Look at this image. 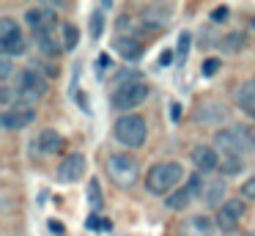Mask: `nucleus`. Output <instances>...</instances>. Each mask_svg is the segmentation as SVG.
Wrapping results in <instances>:
<instances>
[{
	"label": "nucleus",
	"mask_w": 255,
	"mask_h": 236,
	"mask_svg": "<svg viewBox=\"0 0 255 236\" xmlns=\"http://www.w3.org/2000/svg\"><path fill=\"white\" fill-rule=\"evenodd\" d=\"M214 148L217 154H225V157H239L242 159L247 151H255V135L242 124H233L228 129H220L214 135Z\"/></svg>",
	"instance_id": "nucleus-1"
},
{
	"label": "nucleus",
	"mask_w": 255,
	"mask_h": 236,
	"mask_svg": "<svg viewBox=\"0 0 255 236\" xmlns=\"http://www.w3.org/2000/svg\"><path fill=\"white\" fill-rule=\"evenodd\" d=\"M184 179V168L181 162H159L145 173V190L151 195H170Z\"/></svg>",
	"instance_id": "nucleus-2"
},
{
	"label": "nucleus",
	"mask_w": 255,
	"mask_h": 236,
	"mask_svg": "<svg viewBox=\"0 0 255 236\" xmlns=\"http://www.w3.org/2000/svg\"><path fill=\"white\" fill-rule=\"evenodd\" d=\"M107 176H110V181L116 187H121V190H129V187H134V181H137L140 176V165L137 159L132 157V154H124V151H116L107 157Z\"/></svg>",
	"instance_id": "nucleus-3"
},
{
	"label": "nucleus",
	"mask_w": 255,
	"mask_h": 236,
	"mask_svg": "<svg viewBox=\"0 0 255 236\" xmlns=\"http://www.w3.org/2000/svg\"><path fill=\"white\" fill-rule=\"evenodd\" d=\"M113 135L121 146L127 148H140L148 137V126H145V118L143 115H134V113H127L113 124Z\"/></svg>",
	"instance_id": "nucleus-4"
},
{
	"label": "nucleus",
	"mask_w": 255,
	"mask_h": 236,
	"mask_svg": "<svg viewBox=\"0 0 255 236\" xmlns=\"http://www.w3.org/2000/svg\"><path fill=\"white\" fill-rule=\"evenodd\" d=\"M17 91H19V99H22L25 107H33L39 99L47 96L50 85H47V77L39 69H22L19 71V80H17Z\"/></svg>",
	"instance_id": "nucleus-5"
},
{
	"label": "nucleus",
	"mask_w": 255,
	"mask_h": 236,
	"mask_svg": "<svg viewBox=\"0 0 255 236\" xmlns=\"http://www.w3.org/2000/svg\"><path fill=\"white\" fill-rule=\"evenodd\" d=\"M148 99V85L143 80H132V82H124L113 91V107L127 113V110H134Z\"/></svg>",
	"instance_id": "nucleus-6"
},
{
	"label": "nucleus",
	"mask_w": 255,
	"mask_h": 236,
	"mask_svg": "<svg viewBox=\"0 0 255 236\" xmlns=\"http://www.w3.org/2000/svg\"><path fill=\"white\" fill-rule=\"evenodd\" d=\"M198 195H203V190H200V179H198V176H192L189 184L173 190L170 195L165 198V209H167V212H184V209H189V203H192Z\"/></svg>",
	"instance_id": "nucleus-7"
},
{
	"label": "nucleus",
	"mask_w": 255,
	"mask_h": 236,
	"mask_svg": "<svg viewBox=\"0 0 255 236\" xmlns=\"http://www.w3.org/2000/svg\"><path fill=\"white\" fill-rule=\"evenodd\" d=\"M231 118V107L222 102H200L195 110V121L200 126H217V124H228Z\"/></svg>",
	"instance_id": "nucleus-8"
},
{
	"label": "nucleus",
	"mask_w": 255,
	"mask_h": 236,
	"mask_svg": "<svg viewBox=\"0 0 255 236\" xmlns=\"http://www.w3.org/2000/svg\"><path fill=\"white\" fill-rule=\"evenodd\" d=\"M36 121V107H8L0 113V129H25Z\"/></svg>",
	"instance_id": "nucleus-9"
},
{
	"label": "nucleus",
	"mask_w": 255,
	"mask_h": 236,
	"mask_svg": "<svg viewBox=\"0 0 255 236\" xmlns=\"http://www.w3.org/2000/svg\"><path fill=\"white\" fill-rule=\"evenodd\" d=\"M83 173H85V157L80 151L66 154V157L61 159V165H58V170H55L58 181H63V184L80 181V176H83Z\"/></svg>",
	"instance_id": "nucleus-10"
},
{
	"label": "nucleus",
	"mask_w": 255,
	"mask_h": 236,
	"mask_svg": "<svg viewBox=\"0 0 255 236\" xmlns=\"http://www.w3.org/2000/svg\"><path fill=\"white\" fill-rule=\"evenodd\" d=\"M140 22L145 27H151V30H162V27H167L173 22V8L170 5H162V3H151L143 8Z\"/></svg>",
	"instance_id": "nucleus-11"
},
{
	"label": "nucleus",
	"mask_w": 255,
	"mask_h": 236,
	"mask_svg": "<svg viewBox=\"0 0 255 236\" xmlns=\"http://www.w3.org/2000/svg\"><path fill=\"white\" fill-rule=\"evenodd\" d=\"M192 162L200 173H211V170H220V154L211 143H200L192 148Z\"/></svg>",
	"instance_id": "nucleus-12"
},
{
	"label": "nucleus",
	"mask_w": 255,
	"mask_h": 236,
	"mask_svg": "<svg viewBox=\"0 0 255 236\" xmlns=\"http://www.w3.org/2000/svg\"><path fill=\"white\" fill-rule=\"evenodd\" d=\"M25 22H28L36 33H47L55 25V14H52L47 5H33V8L25 11Z\"/></svg>",
	"instance_id": "nucleus-13"
},
{
	"label": "nucleus",
	"mask_w": 255,
	"mask_h": 236,
	"mask_svg": "<svg viewBox=\"0 0 255 236\" xmlns=\"http://www.w3.org/2000/svg\"><path fill=\"white\" fill-rule=\"evenodd\" d=\"M214 228H217V223H211V217H203V214L187 217L181 223L184 236H214Z\"/></svg>",
	"instance_id": "nucleus-14"
},
{
	"label": "nucleus",
	"mask_w": 255,
	"mask_h": 236,
	"mask_svg": "<svg viewBox=\"0 0 255 236\" xmlns=\"http://www.w3.org/2000/svg\"><path fill=\"white\" fill-rule=\"evenodd\" d=\"M236 107L242 110L247 118L255 121V80H244L242 88L236 91Z\"/></svg>",
	"instance_id": "nucleus-15"
},
{
	"label": "nucleus",
	"mask_w": 255,
	"mask_h": 236,
	"mask_svg": "<svg viewBox=\"0 0 255 236\" xmlns=\"http://www.w3.org/2000/svg\"><path fill=\"white\" fill-rule=\"evenodd\" d=\"M113 49H116L118 55H121L124 60H137L140 55H143V44L137 41V38H132V36H118V38H113Z\"/></svg>",
	"instance_id": "nucleus-16"
},
{
	"label": "nucleus",
	"mask_w": 255,
	"mask_h": 236,
	"mask_svg": "<svg viewBox=\"0 0 255 236\" xmlns=\"http://www.w3.org/2000/svg\"><path fill=\"white\" fill-rule=\"evenodd\" d=\"M203 203L206 206H222L225 203V181L222 179H211L209 184H203Z\"/></svg>",
	"instance_id": "nucleus-17"
},
{
	"label": "nucleus",
	"mask_w": 255,
	"mask_h": 236,
	"mask_svg": "<svg viewBox=\"0 0 255 236\" xmlns=\"http://www.w3.org/2000/svg\"><path fill=\"white\" fill-rule=\"evenodd\" d=\"M63 148V137H61V132H55V129H44L39 135V151L44 154V157H52V154H58Z\"/></svg>",
	"instance_id": "nucleus-18"
},
{
	"label": "nucleus",
	"mask_w": 255,
	"mask_h": 236,
	"mask_svg": "<svg viewBox=\"0 0 255 236\" xmlns=\"http://www.w3.org/2000/svg\"><path fill=\"white\" fill-rule=\"evenodd\" d=\"M36 44H39V49L47 55V58H58V55L63 52L61 38H58L52 30H47V33H36Z\"/></svg>",
	"instance_id": "nucleus-19"
},
{
	"label": "nucleus",
	"mask_w": 255,
	"mask_h": 236,
	"mask_svg": "<svg viewBox=\"0 0 255 236\" xmlns=\"http://www.w3.org/2000/svg\"><path fill=\"white\" fill-rule=\"evenodd\" d=\"M239 223H242V220H239L236 214H233L231 209H228L225 203H222L220 212H217V228H220L222 234H233V231L239 228Z\"/></svg>",
	"instance_id": "nucleus-20"
},
{
	"label": "nucleus",
	"mask_w": 255,
	"mask_h": 236,
	"mask_svg": "<svg viewBox=\"0 0 255 236\" xmlns=\"http://www.w3.org/2000/svg\"><path fill=\"white\" fill-rule=\"evenodd\" d=\"M77 41H80L77 25H72V22H63V25H61V44H63V49H69V52H72V49L77 47Z\"/></svg>",
	"instance_id": "nucleus-21"
},
{
	"label": "nucleus",
	"mask_w": 255,
	"mask_h": 236,
	"mask_svg": "<svg viewBox=\"0 0 255 236\" xmlns=\"http://www.w3.org/2000/svg\"><path fill=\"white\" fill-rule=\"evenodd\" d=\"M244 44H247L244 33H225V36L220 38V47L225 49V52H242Z\"/></svg>",
	"instance_id": "nucleus-22"
},
{
	"label": "nucleus",
	"mask_w": 255,
	"mask_h": 236,
	"mask_svg": "<svg viewBox=\"0 0 255 236\" xmlns=\"http://www.w3.org/2000/svg\"><path fill=\"white\" fill-rule=\"evenodd\" d=\"M17 33H19V27H17V22H14L11 16H0V49L6 47V41L14 38Z\"/></svg>",
	"instance_id": "nucleus-23"
},
{
	"label": "nucleus",
	"mask_w": 255,
	"mask_h": 236,
	"mask_svg": "<svg viewBox=\"0 0 255 236\" xmlns=\"http://www.w3.org/2000/svg\"><path fill=\"white\" fill-rule=\"evenodd\" d=\"M244 170V159L239 157H222L220 159V173L222 176H239Z\"/></svg>",
	"instance_id": "nucleus-24"
},
{
	"label": "nucleus",
	"mask_w": 255,
	"mask_h": 236,
	"mask_svg": "<svg viewBox=\"0 0 255 236\" xmlns=\"http://www.w3.org/2000/svg\"><path fill=\"white\" fill-rule=\"evenodd\" d=\"M88 203L94 212H102V206H105V198H102V190H99V181L96 179L88 181Z\"/></svg>",
	"instance_id": "nucleus-25"
},
{
	"label": "nucleus",
	"mask_w": 255,
	"mask_h": 236,
	"mask_svg": "<svg viewBox=\"0 0 255 236\" xmlns=\"http://www.w3.org/2000/svg\"><path fill=\"white\" fill-rule=\"evenodd\" d=\"M19 91L14 85H0V104H14V107H19Z\"/></svg>",
	"instance_id": "nucleus-26"
},
{
	"label": "nucleus",
	"mask_w": 255,
	"mask_h": 236,
	"mask_svg": "<svg viewBox=\"0 0 255 236\" xmlns=\"http://www.w3.org/2000/svg\"><path fill=\"white\" fill-rule=\"evenodd\" d=\"M189 47H192V33L189 30H181L178 33V47H176V55L178 58L176 60H184L189 55Z\"/></svg>",
	"instance_id": "nucleus-27"
},
{
	"label": "nucleus",
	"mask_w": 255,
	"mask_h": 236,
	"mask_svg": "<svg viewBox=\"0 0 255 236\" xmlns=\"http://www.w3.org/2000/svg\"><path fill=\"white\" fill-rule=\"evenodd\" d=\"M102 30H105V14L102 8H96L91 14V38H102Z\"/></svg>",
	"instance_id": "nucleus-28"
},
{
	"label": "nucleus",
	"mask_w": 255,
	"mask_h": 236,
	"mask_svg": "<svg viewBox=\"0 0 255 236\" xmlns=\"http://www.w3.org/2000/svg\"><path fill=\"white\" fill-rule=\"evenodd\" d=\"M11 77H14V60L0 55V85H6V80H11Z\"/></svg>",
	"instance_id": "nucleus-29"
},
{
	"label": "nucleus",
	"mask_w": 255,
	"mask_h": 236,
	"mask_svg": "<svg viewBox=\"0 0 255 236\" xmlns=\"http://www.w3.org/2000/svg\"><path fill=\"white\" fill-rule=\"evenodd\" d=\"M228 16H231V8H228V5H217V8H211L209 19L211 22H225Z\"/></svg>",
	"instance_id": "nucleus-30"
},
{
	"label": "nucleus",
	"mask_w": 255,
	"mask_h": 236,
	"mask_svg": "<svg viewBox=\"0 0 255 236\" xmlns=\"http://www.w3.org/2000/svg\"><path fill=\"white\" fill-rule=\"evenodd\" d=\"M217 71H220V58H206L203 60V74L211 77V74H217Z\"/></svg>",
	"instance_id": "nucleus-31"
},
{
	"label": "nucleus",
	"mask_w": 255,
	"mask_h": 236,
	"mask_svg": "<svg viewBox=\"0 0 255 236\" xmlns=\"http://www.w3.org/2000/svg\"><path fill=\"white\" fill-rule=\"evenodd\" d=\"M225 206H228V209H231V212H233V214H236V217H239V220H242V217H244V201H242V198H233V201H225Z\"/></svg>",
	"instance_id": "nucleus-32"
},
{
	"label": "nucleus",
	"mask_w": 255,
	"mask_h": 236,
	"mask_svg": "<svg viewBox=\"0 0 255 236\" xmlns=\"http://www.w3.org/2000/svg\"><path fill=\"white\" fill-rule=\"evenodd\" d=\"M47 228H50V234H52V236H66V225H63V223H58L55 217H52V220H47Z\"/></svg>",
	"instance_id": "nucleus-33"
},
{
	"label": "nucleus",
	"mask_w": 255,
	"mask_h": 236,
	"mask_svg": "<svg viewBox=\"0 0 255 236\" xmlns=\"http://www.w3.org/2000/svg\"><path fill=\"white\" fill-rule=\"evenodd\" d=\"M94 69H96V74H99V80H102V74H105V71L110 69V58H107V55L102 52L99 58H96V66H94Z\"/></svg>",
	"instance_id": "nucleus-34"
},
{
	"label": "nucleus",
	"mask_w": 255,
	"mask_h": 236,
	"mask_svg": "<svg viewBox=\"0 0 255 236\" xmlns=\"http://www.w3.org/2000/svg\"><path fill=\"white\" fill-rule=\"evenodd\" d=\"M242 195L247 198V201H255V176H253V179H247V181H244Z\"/></svg>",
	"instance_id": "nucleus-35"
},
{
	"label": "nucleus",
	"mask_w": 255,
	"mask_h": 236,
	"mask_svg": "<svg viewBox=\"0 0 255 236\" xmlns=\"http://www.w3.org/2000/svg\"><path fill=\"white\" fill-rule=\"evenodd\" d=\"M85 225H88L91 231H102V228H105V220H99L96 214H91V217H88V223H85Z\"/></svg>",
	"instance_id": "nucleus-36"
},
{
	"label": "nucleus",
	"mask_w": 255,
	"mask_h": 236,
	"mask_svg": "<svg viewBox=\"0 0 255 236\" xmlns=\"http://www.w3.org/2000/svg\"><path fill=\"white\" fill-rule=\"evenodd\" d=\"M173 49H162V55H159V66H173Z\"/></svg>",
	"instance_id": "nucleus-37"
},
{
	"label": "nucleus",
	"mask_w": 255,
	"mask_h": 236,
	"mask_svg": "<svg viewBox=\"0 0 255 236\" xmlns=\"http://www.w3.org/2000/svg\"><path fill=\"white\" fill-rule=\"evenodd\" d=\"M74 99H77V104L85 110V113H91V107H88V102H85V93H83V91H77V93H74Z\"/></svg>",
	"instance_id": "nucleus-38"
},
{
	"label": "nucleus",
	"mask_w": 255,
	"mask_h": 236,
	"mask_svg": "<svg viewBox=\"0 0 255 236\" xmlns=\"http://www.w3.org/2000/svg\"><path fill=\"white\" fill-rule=\"evenodd\" d=\"M170 115H173V121H181V104L178 102L170 104Z\"/></svg>",
	"instance_id": "nucleus-39"
},
{
	"label": "nucleus",
	"mask_w": 255,
	"mask_h": 236,
	"mask_svg": "<svg viewBox=\"0 0 255 236\" xmlns=\"http://www.w3.org/2000/svg\"><path fill=\"white\" fill-rule=\"evenodd\" d=\"M242 236H255V231H247V234H242Z\"/></svg>",
	"instance_id": "nucleus-40"
},
{
	"label": "nucleus",
	"mask_w": 255,
	"mask_h": 236,
	"mask_svg": "<svg viewBox=\"0 0 255 236\" xmlns=\"http://www.w3.org/2000/svg\"><path fill=\"white\" fill-rule=\"evenodd\" d=\"M250 25H253V30H255V19H253V22H250Z\"/></svg>",
	"instance_id": "nucleus-41"
}]
</instances>
